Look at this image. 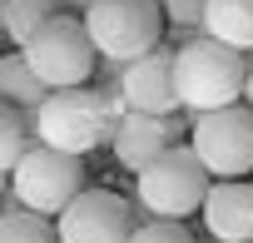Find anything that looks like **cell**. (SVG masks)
<instances>
[{
    "instance_id": "cell-6",
    "label": "cell",
    "mask_w": 253,
    "mask_h": 243,
    "mask_svg": "<svg viewBox=\"0 0 253 243\" xmlns=\"http://www.w3.org/2000/svg\"><path fill=\"white\" fill-rule=\"evenodd\" d=\"M80 189H84V159L65 154V149H50V144H35L10 169V203L35 208L45 218H60Z\"/></svg>"
},
{
    "instance_id": "cell-3",
    "label": "cell",
    "mask_w": 253,
    "mask_h": 243,
    "mask_svg": "<svg viewBox=\"0 0 253 243\" xmlns=\"http://www.w3.org/2000/svg\"><path fill=\"white\" fill-rule=\"evenodd\" d=\"M209 189H213V174L189 149V139L184 144H169L149 169L134 174V199L154 218H189V213H199L204 199H209Z\"/></svg>"
},
{
    "instance_id": "cell-11",
    "label": "cell",
    "mask_w": 253,
    "mask_h": 243,
    "mask_svg": "<svg viewBox=\"0 0 253 243\" xmlns=\"http://www.w3.org/2000/svg\"><path fill=\"white\" fill-rule=\"evenodd\" d=\"M204 233L218 243H248L253 238V179H213L204 199Z\"/></svg>"
},
{
    "instance_id": "cell-8",
    "label": "cell",
    "mask_w": 253,
    "mask_h": 243,
    "mask_svg": "<svg viewBox=\"0 0 253 243\" xmlns=\"http://www.w3.org/2000/svg\"><path fill=\"white\" fill-rule=\"evenodd\" d=\"M189 124H194L189 109H179V114H139V109H124L119 124H114V134H109V154H114L119 169L139 174L169 144H184L189 139Z\"/></svg>"
},
{
    "instance_id": "cell-1",
    "label": "cell",
    "mask_w": 253,
    "mask_h": 243,
    "mask_svg": "<svg viewBox=\"0 0 253 243\" xmlns=\"http://www.w3.org/2000/svg\"><path fill=\"white\" fill-rule=\"evenodd\" d=\"M243 75H248V55L204 35V30L179 40V50H174V89H179V104L189 114L238 104L243 99Z\"/></svg>"
},
{
    "instance_id": "cell-10",
    "label": "cell",
    "mask_w": 253,
    "mask_h": 243,
    "mask_svg": "<svg viewBox=\"0 0 253 243\" xmlns=\"http://www.w3.org/2000/svg\"><path fill=\"white\" fill-rule=\"evenodd\" d=\"M119 89H124V104L139 109V114H179V89H174V50L169 45H154L149 55L129 60L119 70Z\"/></svg>"
},
{
    "instance_id": "cell-5",
    "label": "cell",
    "mask_w": 253,
    "mask_h": 243,
    "mask_svg": "<svg viewBox=\"0 0 253 243\" xmlns=\"http://www.w3.org/2000/svg\"><path fill=\"white\" fill-rule=\"evenodd\" d=\"M84 30L99 50V60L129 65L164 45V10L159 0H94L84 10Z\"/></svg>"
},
{
    "instance_id": "cell-19",
    "label": "cell",
    "mask_w": 253,
    "mask_h": 243,
    "mask_svg": "<svg viewBox=\"0 0 253 243\" xmlns=\"http://www.w3.org/2000/svg\"><path fill=\"white\" fill-rule=\"evenodd\" d=\"M243 104L253 109V60H248V75H243Z\"/></svg>"
},
{
    "instance_id": "cell-14",
    "label": "cell",
    "mask_w": 253,
    "mask_h": 243,
    "mask_svg": "<svg viewBox=\"0 0 253 243\" xmlns=\"http://www.w3.org/2000/svg\"><path fill=\"white\" fill-rule=\"evenodd\" d=\"M35 144V109H15L0 99V174H10Z\"/></svg>"
},
{
    "instance_id": "cell-13",
    "label": "cell",
    "mask_w": 253,
    "mask_h": 243,
    "mask_svg": "<svg viewBox=\"0 0 253 243\" xmlns=\"http://www.w3.org/2000/svg\"><path fill=\"white\" fill-rule=\"evenodd\" d=\"M45 94H50L45 80L30 70V60H25L20 50L0 55V99H5V104H15V109H40Z\"/></svg>"
},
{
    "instance_id": "cell-16",
    "label": "cell",
    "mask_w": 253,
    "mask_h": 243,
    "mask_svg": "<svg viewBox=\"0 0 253 243\" xmlns=\"http://www.w3.org/2000/svg\"><path fill=\"white\" fill-rule=\"evenodd\" d=\"M55 15H65V0H5V35L15 50L45 25V20H55Z\"/></svg>"
},
{
    "instance_id": "cell-23",
    "label": "cell",
    "mask_w": 253,
    "mask_h": 243,
    "mask_svg": "<svg viewBox=\"0 0 253 243\" xmlns=\"http://www.w3.org/2000/svg\"><path fill=\"white\" fill-rule=\"evenodd\" d=\"M248 243H253V238H248Z\"/></svg>"
},
{
    "instance_id": "cell-18",
    "label": "cell",
    "mask_w": 253,
    "mask_h": 243,
    "mask_svg": "<svg viewBox=\"0 0 253 243\" xmlns=\"http://www.w3.org/2000/svg\"><path fill=\"white\" fill-rule=\"evenodd\" d=\"M129 243H194V233L184 228V218H149V223H134Z\"/></svg>"
},
{
    "instance_id": "cell-12",
    "label": "cell",
    "mask_w": 253,
    "mask_h": 243,
    "mask_svg": "<svg viewBox=\"0 0 253 243\" xmlns=\"http://www.w3.org/2000/svg\"><path fill=\"white\" fill-rule=\"evenodd\" d=\"M204 35L248 55L253 50V0H209L204 5Z\"/></svg>"
},
{
    "instance_id": "cell-9",
    "label": "cell",
    "mask_w": 253,
    "mask_h": 243,
    "mask_svg": "<svg viewBox=\"0 0 253 243\" xmlns=\"http://www.w3.org/2000/svg\"><path fill=\"white\" fill-rule=\"evenodd\" d=\"M55 228H60V243H129L134 213H129V199L114 189H80L70 208L55 218Z\"/></svg>"
},
{
    "instance_id": "cell-21",
    "label": "cell",
    "mask_w": 253,
    "mask_h": 243,
    "mask_svg": "<svg viewBox=\"0 0 253 243\" xmlns=\"http://www.w3.org/2000/svg\"><path fill=\"white\" fill-rule=\"evenodd\" d=\"M10 199V174H0V203Z\"/></svg>"
},
{
    "instance_id": "cell-15",
    "label": "cell",
    "mask_w": 253,
    "mask_h": 243,
    "mask_svg": "<svg viewBox=\"0 0 253 243\" xmlns=\"http://www.w3.org/2000/svg\"><path fill=\"white\" fill-rule=\"evenodd\" d=\"M0 243H60V228H55V218L5 199V208H0Z\"/></svg>"
},
{
    "instance_id": "cell-20",
    "label": "cell",
    "mask_w": 253,
    "mask_h": 243,
    "mask_svg": "<svg viewBox=\"0 0 253 243\" xmlns=\"http://www.w3.org/2000/svg\"><path fill=\"white\" fill-rule=\"evenodd\" d=\"M89 5H94V0H65V10H75V15H84Z\"/></svg>"
},
{
    "instance_id": "cell-7",
    "label": "cell",
    "mask_w": 253,
    "mask_h": 243,
    "mask_svg": "<svg viewBox=\"0 0 253 243\" xmlns=\"http://www.w3.org/2000/svg\"><path fill=\"white\" fill-rule=\"evenodd\" d=\"M189 149L204 159V169L213 179H248V169H253V109L238 99V104L194 114Z\"/></svg>"
},
{
    "instance_id": "cell-17",
    "label": "cell",
    "mask_w": 253,
    "mask_h": 243,
    "mask_svg": "<svg viewBox=\"0 0 253 243\" xmlns=\"http://www.w3.org/2000/svg\"><path fill=\"white\" fill-rule=\"evenodd\" d=\"M204 5H209V0H159L164 25H169L179 40H189V35L204 30Z\"/></svg>"
},
{
    "instance_id": "cell-4",
    "label": "cell",
    "mask_w": 253,
    "mask_h": 243,
    "mask_svg": "<svg viewBox=\"0 0 253 243\" xmlns=\"http://www.w3.org/2000/svg\"><path fill=\"white\" fill-rule=\"evenodd\" d=\"M20 55L45 80V89L94 84V70H99V50H94V40L84 30V15H55V20H45L20 45Z\"/></svg>"
},
{
    "instance_id": "cell-22",
    "label": "cell",
    "mask_w": 253,
    "mask_h": 243,
    "mask_svg": "<svg viewBox=\"0 0 253 243\" xmlns=\"http://www.w3.org/2000/svg\"><path fill=\"white\" fill-rule=\"evenodd\" d=\"M0 30H5V0H0Z\"/></svg>"
},
{
    "instance_id": "cell-2",
    "label": "cell",
    "mask_w": 253,
    "mask_h": 243,
    "mask_svg": "<svg viewBox=\"0 0 253 243\" xmlns=\"http://www.w3.org/2000/svg\"><path fill=\"white\" fill-rule=\"evenodd\" d=\"M119 124V114L109 109L99 84H75V89H50L45 104L35 109V139L65 154H94L99 144H109Z\"/></svg>"
}]
</instances>
